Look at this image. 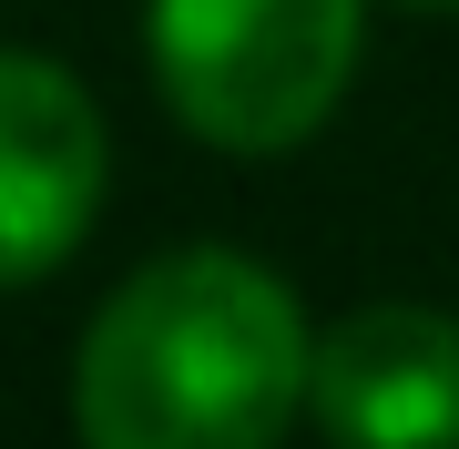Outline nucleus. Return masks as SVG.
<instances>
[{
	"label": "nucleus",
	"instance_id": "nucleus-1",
	"mask_svg": "<svg viewBox=\"0 0 459 449\" xmlns=\"http://www.w3.org/2000/svg\"><path fill=\"white\" fill-rule=\"evenodd\" d=\"M316 337L235 246H184L123 276L72 358L82 449H286Z\"/></svg>",
	"mask_w": 459,
	"mask_h": 449
},
{
	"label": "nucleus",
	"instance_id": "nucleus-2",
	"mask_svg": "<svg viewBox=\"0 0 459 449\" xmlns=\"http://www.w3.org/2000/svg\"><path fill=\"white\" fill-rule=\"evenodd\" d=\"M153 82L214 153H296L347 102L368 0H153Z\"/></svg>",
	"mask_w": 459,
	"mask_h": 449
},
{
	"label": "nucleus",
	"instance_id": "nucleus-3",
	"mask_svg": "<svg viewBox=\"0 0 459 449\" xmlns=\"http://www.w3.org/2000/svg\"><path fill=\"white\" fill-rule=\"evenodd\" d=\"M307 419L337 449H459V316L388 297L316 327Z\"/></svg>",
	"mask_w": 459,
	"mask_h": 449
},
{
	"label": "nucleus",
	"instance_id": "nucleus-4",
	"mask_svg": "<svg viewBox=\"0 0 459 449\" xmlns=\"http://www.w3.org/2000/svg\"><path fill=\"white\" fill-rule=\"evenodd\" d=\"M102 113L62 62L0 51V286L51 276L102 204Z\"/></svg>",
	"mask_w": 459,
	"mask_h": 449
},
{
	"label": "nucleus",
	"instance_id": "nucleus-5",
	"mask_svg": "<svg viewBox=\"0 0 459 449\" xmlns=\"http://www.w3.org/2000/svg\"><path fill=\"white\" fill-rule=\"evenodd\" d=\"M398 11H459V0H398Z\"/></svg>",
	"mask_w": 459,
	"mask_h": 449
}]
</instances>
